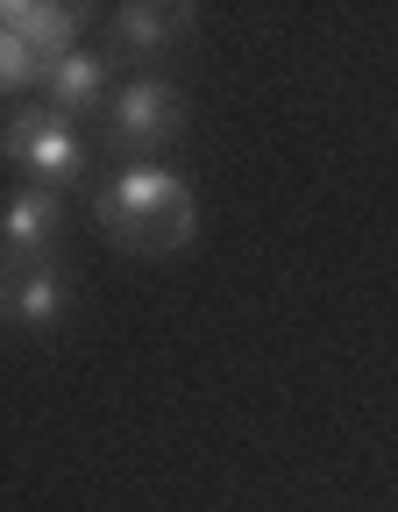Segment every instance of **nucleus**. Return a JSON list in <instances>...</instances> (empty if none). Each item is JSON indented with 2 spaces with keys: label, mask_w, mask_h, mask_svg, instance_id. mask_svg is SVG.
I'll return each instance as SVG.
<instances>
[{
  "label": "nucleus",
  "mask_w": 398,
  "mask_h": 512,
  "mask_svg": "<svg viewBox=\"0 0 398 512\" xmlns=\"http://www.w3.org/2000/svg\"><path fill=\"white\" fill-rule=\"evenodd\" d=\"M0 157L22 164L29 185H43V192H72L86 178V143L57 107H15L8 128H0Z\"/></svg>",
  "instance_id": "obj_2"
},
{
  "label": "nucleus",
  "mask_w": 398,
  "mask_h": 512,
  "mask_svg": "<svg viewBox=\"0 0 398 512\" xmlns=\"http://www.w3.org/2000/svg\"><path fill=\"white\" fill-rule=\"evenodd\" d=\"M107 86H114V79H107V57L86 50V43L43 72V93H50V107H57L64 121H72V114H93V107L107 100Z\"/></svg>",
  "instance_id": "obj_7"
},
{
  "label": "nucleus",
  "mask_w": 398,
  "mask_h": 512,
  "mask_svg": "<svg viewBox=\"0 0 398 512\" xmlns=\"http://www.w3.org/2000/svg\"><path fill=\"white\" fill-rule=\"evenodd\" d=\"M185 29H192V8H114V43L136 50V57L178 50Z\"/></svg>",
  "instance_id": "obj_8"
},
{
  "label": "nucleus",
  "mask_w": 398,
  "mask_h": 512,
  "mask_svg": "<svg viewBox=\"0 0 398 512\" xmlns=\"http://www.w3.org/2000/svg\"><path fill=\"white\" fill-rule=\"evenodd\" d=\"M57 228H64V192L22 185V192H8V207H0V256L43 264V256L57 249Z\"/></svg>",
  "instance_id": "obj_5"
},
{
  "label": "nucleus",
  "mask_w": 398,
  "mask_h": 512,
  "mask_svg": "<svg viewBox=\"0 0 398 512\" xmlns=\"http://www.w3.org/2000/svg\"><path fill=\"white\" fill-rule=\"evenodd\" d=\"M93 221L128 256H178L199 235L192 185L178 171H164V164H128L121 178H107V192L93 200Z\"/></svg>",
  "instance_id": "obj_1"
},
{
  "label": "nucleus",
  "mask_w": 398,
  "mask_h": 512,
  "mask_svg": "<svg viewBox=\"0 0 398 512\" xmlns=\"http://www.w3.org/2000/svg\"><path fill=\"white\" fill-rule=\"evenodd\" d=\"M0 29L22 36L43 64L79 50V8H57V0H0Z\"/></svg>",
  "instance_id": "obj_6"
},
{
  "label": "nucleus",
  "mask_w": 398,
  "mask_h": 512,
  "mask_svg": "<svg viewBox=\"0 0 398 512\" xmlns=\"http://www.w3.org/2000/svg\"><path fill=\"white\" fill-rule=\"evenodd\" d=\"M178 121H185V100L164 72H136V79H121V93L107 100V128H114V143L121 150H136L150 164V150H164L178 136Z\"/></svg>",
  "instance_id": "obj_3"
},
{
  "label": "nucleus",
  "mask_w": 398,
  "mask_h": 512,
  "mask_svg": "<svg viewBox=\"0 0 398 512\" xmlns=\"http://www.w3.org/2000/svg\"><path fill=\"white\" fill-rule=\"evenodd\" d=\"M72 313V278H64L50 256L22 264V256H0V320L22 335H50L57 320Z\"/></svg>",
  "instance_id": "obj_4"
},
{
  "label": "nucleus",
  "mask_w": 398,
  "mask_h": 512,
  "mask_svg": "<svg viewBox=\"0 0 398 512\" xmlns=\"http://www.w3.org/2000/svg\"><path fill=\"white\" fill-rule=\"evenodd\" d=\"M43 72H50V64H43L22 36L0 29V86H8V93H15V86H43Z\"/></svg>",
  "instance_id": "obj_9"
}]
</instances>
